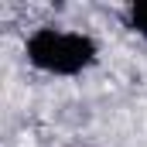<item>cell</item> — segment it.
<instances>
[{"instance_id":"cell-1","label":"cell","mask_w":147,"mask_h":147,"mask_svg":"<svg viewBox=\"0 0 147 147\" xmlns=\"http://www.w3.org/2000/svg\"><path fill=\"white\" fill-rule=\"evenodd\" d=\"M99 45L96 38L82 31H58V28H38L28 38V62L48 75H79L96 65Z\"/></svg>"},{"instance_id":"cell-2","label":"cell","mask_w":147,"mask_h":147,"mask_svg":"<svg viewBox=\"0 0 147 147\" xmlns=\"http://www.w3.org/2000/svg\"><path fill=\"white\" fill-rule=\"evenodd\" d=\"M127 28L147 41V0H134L127 7Z\"/></svg>"}]
</instances>
